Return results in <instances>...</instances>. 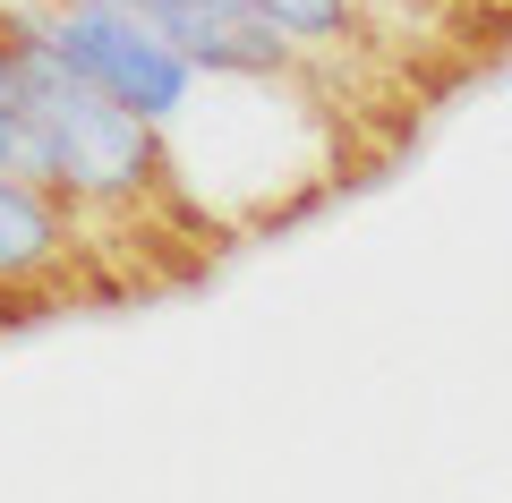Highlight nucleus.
Here are the masks:
<instances>
[{"mask_svg": "<svg viewBox=\"0 0 512 503\" xmlns=\"http://www.w3.org/2000/svg\"><path fill=\"white\" fill-rule=\"evenodd\" d=\"M9 26V52H18L26 77V111H35L43 137V188H52L69 214H137V205L163 197V145H154V120L137 103H120L111 86H94L69 52H52L35 18H0Z\"/></svg>", "mask_w": 512, "mask_h": 503, "instance_id": "nucleus-1", "label": "nucleus"}, {"mask_svg": "<svg viewBox=\"0 0 512 503\" xmlns=\"http://www.w3.org/2000/svg\"><path fill=\"white\" fill-rule=\"evenodd\" d=\"M26 18L52 35V52H69L94 86H111L120 103H137L154 128L180 120L188 94H197V60H188L154 18H111V9H69V0H43Z\"/></svg>", "mask_w": 512, "mask_h": 503, "instance_id": "nucleus-2", "label": "nucleus"}, {"mask_svg": "<svg viewBox=\"0 0 512 503\" xmlns=\"http://www.w3.org/2000/svg\"><path fill=\"white\" fill-rule=\"evenodd\" d=\"M146 18L197 60V77H299L308 43L256 0H146Z\"/></svg>", "mask_w": 512, "mask_h": 503, "instance_id": "nucleus-3", "label": "nucleus"}, {"mask_svg": "<svg viewBox=\"0 0 512 503\" xmlns=\"http://www.w3.org/2000/svg\"><path fill=\"white\" fill-rule=\"evenodd\" d=\"M69 256H77L69 205L26 171H0V290L26 299L43 282H69Z\"/></svg>", "mask_w": 512, "mask_h": 503, "instance_id": "nucleus-4", "label": "nucleus"}, {"mask_svg": "<svg viewBox=\"0 0 512 503\" xmlns=\"http://www.w3.org/2000/svg\"><path fill=\"white\" fill-rule=\"evenodd\" d=\"M256 9H274V18L308 43V60H333V52H350V43L367 35L359 0H256Z\"/></svg>", "mask_w": 512, "mask_h": 503, "instance_id": "nucleus-5", "label": "nucleus"}, {"mask_svg": "<svg viewBox=\"0 0 512 503\" xmlns=\"http://www.w3.org/2000/svg\"><path fill=\"white\" fill-rule=\"evenodd\" d=\"M0 171L43 180V137H35V111H26V77H18V52H9V26H0Z\"/></svg>", "mask_w": 512, "mask_h": 503, "instance_id": "nucleus-6", "label": "nucleus"}]
</instances>
